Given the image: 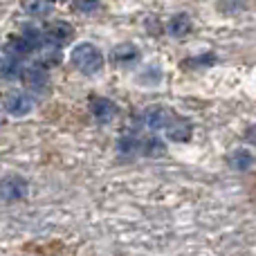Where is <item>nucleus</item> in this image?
I'll use <instances>...</instances> for the list:
<instances>
[{
  "label": "nucleus",
  "instance_id": "obj_8",
  "mask_svg": "<svg viewBox=\"0 0 256 256\" xmlns=\"http://www.w3.org/2000/svg\"><path fill=\"white\" fill-rule=\"evenodd\" d=\"M140 56H142L140 48L132 43H120L112 50V61H115V66H122V68L135 66V63L140 61Z\"/></svg>",
  "mask_w": 256,
  "mask_h": 256
},
{
  "label": "nucleus",
  "instance_id": "obj_18",
  "mask_svg": "<svg viewBox=\"0 0 256 256\" xmlns=\"http://www.w3.org/2000/svg\"><path fill=\"white\" fill-rule=\"evenodd\" d=\"M52 2H63V0H52Z\"/></svg>",
  "mask_w": 256,
  "mask_h": 256
},
{
  "label": "nucleus",
  "instance_id": "obj_13",
  "mask_svg": "<svg viewBox=\"0 0 256 256\" xmlns=\"http://www.w3.org/2000/svg\"><path fill=\"white\" fill-rule=\"evenodd\" d=\"M140 148L142 137L137 135H124L117 142V155H122V158H135V155H140Z\"/></svg>",
  "mask_w": 256,
  "mask_h": 256
},
{
  "label": "nucleus",
  "instance_id": "obj_11",
  "mask_svg": "<svg viewBox=\"0 0 256 256\" xmlns=\"http://www.w3.org/2000/svg\"><path fill=\"white\" fill-rule=\"evenodd\" d=\"M227 164H230L234 171H248L254 164V155H252V150H248V148H236L227 155Z\"/></svg>",
  "mask_w": 256,
  "mask_h": 256
},
{
  "label": "nucleus",
  "instance_id": "obj_2",
  "mask_svg": "<svg viewBox=\"0 0 256 256\" xmlns=\"http://www.w3.org/2000/svg\"><path fill=\"white\" fill-rule=\"evenodd\" d=\"M20 79L25 84V88L30 92L36 94H45L50 90V74L40 63H32V66H25L20 72Z\"/></svg>",
  "mask_w": 256,
  "mask_h": 256
},
{
  "label": "nucleus",
  "instance_id": "obj_9",
  "mask_svg": "<svg viewBox=\"0 0 256 256\" xmlns=\"http://www.w3.org/2000/svg\"><path fill=\"white\" fill-rule=\"evenodd\" d=\"M164 132H166V137H168V140H173V142H189L191 140V132H194V126H191L189 120L176 115L171 120V124L164 128Z\"/></svg>",
  "mask_w": 256,
  "mask_h": 256
},
{
  "label": "nucleus",
  "instance_id": "obj_1",
  "mask_svg": "<svg viewBox=\"0 0 256 256\" xmlns=\"http://www.w3.org/2000/svg\"><path fill=\"white\" fill-rule=\"evenodd\" d=\"M70 61L72 66L76 68V70L81 72V74H97V72H102L104 68V54L99 52L97 45L92 43H79L72 48L70 52Z\"/></svg>",
  "mask_w": 256,
  "mask_h": 256
},
{
  "label": "nucleus",
  "instance_id": "obj_5",
  "mask_svg": "<svg viewBox=\"0 0 256 256\" xmlns=\"http://www.w3.org/2000/svg\"><path fill=\"white\" fill-rule=\"evenodd\" d=\"M176 117V112L173 110H168V108H164V106H150V108H146L144 112H142V117H140V122H142V126H146L148 130H164L168 124H171V120Z\"/></svg>",
  "mask_w": 256,
  "mask_h": 256
},
{
  "label": "nucleus",
  "instance_id": "obj_10",
  "mask_svg": "<svg viewBox=\"0 0 256 256\" xmlns=\"http://www.w3.org/2000/svg\"><path fill=\"white\" fill-rule=\"evenodd\" d=\"M4 52H7L9 56H14V58H27L32 52H34V45H32L22 34L20 36H12V38L7 40V45H4Z\"/></svg>",
  "mask_w": 256,
  "mask_h": 256
},
{
  "label": "nucleus",
  "instance_id": "obj_4",
  "mask_svg": "<svg viewBox=\"0 0 256 256\" xmlns=\"http://www.w3.org/2000/svg\"><path fill=\"white\" fill-rule=\"evenodd\" d=\"M2 108L4 112H9L12 117H25L34 110V102L27 92L22 90H9L2 97Z\"/></svg>",
  "mask_w": 256,
  "mask_h": 256
},
{
  "label": "nucleus",
  "instance_id": "obj_3",
  "mask_svg": "<svg viewBox=\"0 0 256 256\" xmlns=\"http://www.w3.org/2000/svg\"><path fill=\"white\" fill-rule=\"evenodd\" d=\"M30 194V184L22 176H4L0 180V200L2 202H18V200L27 198Z\"/></svg>",
  "mask_w": 256,
  "mask_h": 256
},
{
  "label": "nucleus",
  "instance_id": "obj_14",
  "mask_svg": "<svg viewBox=\"0 0 256 256\" xmlns=\"http://www.w3.org/2000/svg\"><path fill=\"white\" fill-rule=\"evenodd\" d=\"M166 32L171 36H176V38H182V36H186L191 32V18L186 16V14H176V16L168 20Z\"/></svg>",
  "mask_w": 256,
  "mask_h": 256
},
{
  "label": "nucleus",
  "instance_id": "obj_6",
  "mask_svg": "<svg viewBox=\"0 0 256 256\" xmlns=\"http://www.w3.org/2000/svg\"><path fill=\"white\" fill-rule=\"evenodd\" d=\"M90 112L99 124H110L117 115V106L108 97H92L90 99Z\"/></svg>",
  "mask_w": 256,
  "mask_h": 256
},
{
  "label": "nucleus",
  "instance_id": "obj_12",
  "mask_svg": "<svg viewBox=\"0 0 256 256\" xmlns=\"http://www.w3.org/2000/svg\"><path fill=\"white\" fill-rule=\"evenodd\" d=\"M20 72H22V68L18 63V58L9 56V54L0 56V81H14L20 76Z\"/></svg>",
  "mask_w": 256,
  "mask_h": 256
},
{
  "label": "nucleus",
  "instance_id": "obj_16",
  "mask_svg": "<svg viewBox=\"0 0 256 256\" xmlns=\"http://www.w3.org/2000/svg\"><path fill=\"white\" fill-rule=\"evenodd\" d=\"M22 9H25L30 16H45V14H50V9H52V0H25Z\"/></svg>",
  "mask_w": 256,
  "mask_h": 256
},
{
  "label": "nucleus",
  "instance_id": "obj_7",
  "mask_svg": "<svg viewBox=\"0 0 256 256\" xmlns=\"http://www.w3.org/2000/svg\"><path fill=\"white\" fill-rule=\"evenodd\" d=\"M43 34H45V40H50V43L66 45L68 40H72L74 30H72V25L70 22H66V20H54V22H50V25L45 27Z\"/></svg>",
  "mask_w": 256,
  "mask_h": 256
},
{
  "label": "nucleus",
  "instance_id": "obj_17",
  "mask_svg": "<svg viewBox=\"0 0 256 256\" xmlns=\"http://www.w3.org/2000/svg\"><path fill=\"white\" fill-rule=\"evenodd\" d=\"M76 7H79L81 12L90 14V12H94V9L99 7V0H76Z\"/></svg>",
  "mask_w": 256,
  "mask_h": 256
},
{
  "label": "nucleus",
  "instance_id": "obj_15",
  "mask_svg": "<svg viewBox=\"0 0 256 256\" xmlns=\"http://www.w3.org/2000/svg\"><path fill=\"white\" fill-rule=\"evenodd\" d=\"M164 153H166V146H164L162 140H158V137H142V148H140L142 158H162Z\"/></svg>",
  "mask_w": 256,
  "mask_h": 256
}]
</instances>
